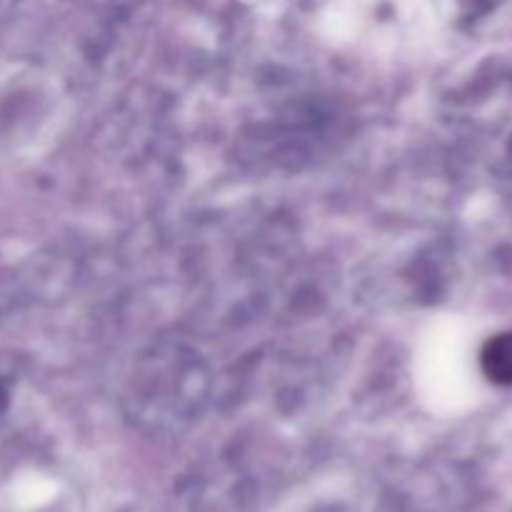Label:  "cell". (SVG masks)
I'll use <instances>...</instances> for the list:
<instances>
[{"mask_svg": "<svg viewBox=\"0 0 512 512\" xmlns=\"http://www.w3.org/2000/svg\"><path fill=\"white\" fill-rule=\"evenodd\" d=\"M480 365L490 383L512 385V333H500L485 343Z\"/></svg>", "mask_w": 512, "mask_h": 512, "instance_id": "6da1fadb", "label": "cell"}]
</instances>
